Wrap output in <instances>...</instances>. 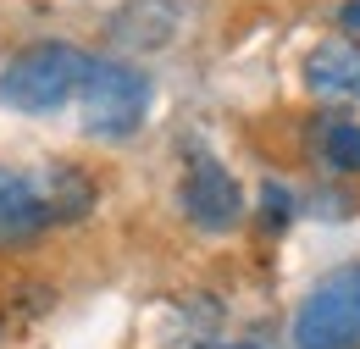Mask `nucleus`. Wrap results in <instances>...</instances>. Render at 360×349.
Masks as SVG:
<instances>
[{
    "label": "nucleus",
    "mask_w": 360,
    "mask_h": 349,
    "mask_svg": "<svg viewBox=\"0 0 360 349\" xmlns=\"http://www.w3.org/2000/svg\"><path fill=\"white\" fill-rule=\"evenodd\" d=\"M178 200H183V217L194 222L200 233H233L244 222V189H238V177L227 172L211 150H188Z\"/></svg>",
    "instance_id": "4"
},
{
    "label": "nucleus",
    "mask_w": 360,
    "mask_h": 349,
    "mask_svg": "<svg viewBox=\"0 0 360 349\" xmlns=\"http://www.w3.org/2000/svg\"><path fill=\"white\" fill-rule=\"evenodd\" d=\"M50 233V205L45 189L28 172L0 167V250H28L34 239Z\"/></svg>",
    "instance_id": "5"
},
{
    "label": "nucleus",
    "mask_w": 360,
    "mask_h": 349,
    "mask_svg": "<svg viewBox=\"0 0 360 349\" xmlns=\"http://www.w3.org/2000/svg\"><path fill=\"white\" fill-rule=\"evenodd\" d=\"M300 78H305V89H311L316 100H344V106H355L360 100V44L355 39H321L311 56H305Z\"/></svg>",
    "instance_id": "6"
},
{
    "label": "nucleus",
    "mask_w": 360,
    "mask_h": 349,
    "mask_svg": "<svg viewBox=\"0 0 360 349\" xmlns=\"http://www.w3.org/2000/svg\"><path fill=\"white\" fill-rule=\"evenodd\" d=\"M338 23H344V34H349V39H360V0H344Z\"/></svg>",
    "instance_id": "11"
},
{
    "label": "nucleus",
    "mask_w": 360,
    "mask_h": 349,
    "mask_svg": "<svg viewBox=\"0 0 360 349\" xmlns=\"http://www.w3.org/2000/svg\"><path fill=\"white\" fill-rule=\"evenodd\" d=\"M39 189H45V205H50V227H72L94 211V183L84 167H50Z\"/></svg>",
    "instance_id": "8"
},
{
    "label": "nucleus",
    "mask_w": 360,
    "mask_h": 349,
    "mask_svg": "<svg viewBox=\"0 0 360 349\" xmlns=\"http://www.w3.org/2000/svg\"><path fill=\"white\" fill-rule=\"evenodd\" d=\"M178 34V6L172 0H122L105 23V39L117 50H161Z\"/></svg>",
    "instance_id": "7"
},
{
    "label": "nucleus",
    "mask_w": 360,
    "mask_h": 349,
    "mask_svg": "<svg viewBox=\"0 0 360 349\" xmlns=\"http://www.w3.org/2000/svg\"><path fill=\"white\" fill-rule=\"evenodd\" d=\"M294 217H300V200H294L277 177H271V183H261V227H266V233H283Z\"/></svg>",
    "instance_id": "10"
},
{
    "label": "nucleus",
    "mask_w": 360,
    "mask_h": 349,
    "mask_svg": "<svg viewBox=\"0 0 360 349\" xmlns=\"http://www.w3.org/2000/svg\"><path fill=\"white\" fill-rule=\"evenodd\" d=\"M150 117V78L134 61H94L84 89H78V122L100 144L134 139Z\"/></svg>",
    "instance_id": "2"
},
{
    "label": "nucleus",
    "mask_w": 360,
    "mask_h": 349,
    "mask_svg": "<svg viewBox=\"0 0 360 349\" xmlns=\"http://www.w3.org/2000/svg\"><path fill=\"white\" fill-rule=\"evenodd\" d=\"M294 349H360V261L327 272L300 300Z\"/></svg>",
    "instance_id": "3"
},
{
    "label": "nucleus",
    "mask_w": 360,
    "mask_h": 349,
    "mask_svg": "<svg viewBox=\"0 0 360 349\" xmlns=\"http://www.w3.org/2000/svg\"><path fill=\"white\" fill-rule=\"evenodd\" d=\"M321 161L333 172H360V122H327L321 128Z\"/></svg>",
    "instance_id": "9"
},
{
    "label": "nucleus",
    "mask_w": 360,
    "mask_h": 349,
    "mask_svg": "<svg viewBox=\"0 0 360 349\" xmlns=\"http://www.w3.org/2000/svg\"><path fill=\"white\" fill-rule=\"evenodd\" d=\"M94 56H84L67 39H39L28 50H17L0 67V106L22 111V117H50L67 100H78V89L89 78Z\"/></svg>",
    "instance_id": "1"
},
{
    "label": "nucleus",
    "mask_w": 360,
    "mask_h": 349,
    "mask_svg": "<svg viewBox=\"0 0 360 349\" xmlns=\"http://www.w3.org/2000/svg\"><path fill=\"white\" fill-rule=\"evenodd\" d=\"M211 349H261V344H211Z\"/></svg>",
    "instance_id": "12"
}]
</instances>
